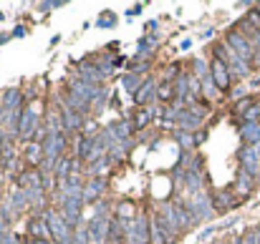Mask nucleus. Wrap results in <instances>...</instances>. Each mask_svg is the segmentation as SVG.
I'll use <instances>...</instances> for the list:
<instances>
[{
    "label": "nucleus",
    "instance_id": "f257e3e1",
    "mask_svg": "<svg viewBox=\"0 0 260 244\" xmlns=\"http://www.w3.org/2000/svg\"><path fill=\"white\" fill-rule=\"evenodd\" d=\"M126 227V242L129 244H151V216L137 214L132 221H124Z\"/></svg>",
    "mask_w": 260,
    "mask_h": 244
},
{
    "label": "nucleus",
    "instance_id": "f03ea898",
    "mask_svg": "<svg viewBox=\"0 0 260 244\" xmlns=\"http://www.w3.org/2000/svg\"><path fill=\"white\" fill-rule=\"evenodd\" d=\"M185 202H187L189 212L194 214V219H197V224H205V221H210V219L218 216V212H215V204H212V194L200 191V194H194V196H187Z\"/></svg>",
    "mask_w": 260,
    "mask_h": 244
},
{
    "label": "nucleus",
    "instance_id": "7ed1b4c3",
    "mask_svg": "<svg viewBox=\"0 0 260 244\" xmlns=\"http://www.w3.org/2000/svg\"><path fill=\"white\" fill-rule=\"evenodd\" d=\"M43 219H46V224H48V229H51V237H53V242H69L71 237H74V232L69 229V224L63 221V214H61V209H56V207H48L46 212L40 214Z\"/></svg>",
    "mask_w": 260,
    "mask_h": 244
},
{
    "label": "nucleus",
    "instance_id": "20e7f679",
    "mask_svg": "<svg viewBox=\"0 0 260 244\" xmlns=\"http://www.w3.org/2000/svg\"><path fill=\"white\" fill-rule=\"evenodd\" d=\"M40 146H43V159H48V161H58L61 156H66L69 134H63V131H51L48 139L43 141Z\"/></svg>",
    "mask_w": 260,
    "mask_h": 244
},
{
    "label": "nucleus",
    "instance_id": "39448f33",
    "mask_svg": "<svg viewBox=\"0 0 260 244\" xmlns=\"http://www.w3.org/2000/svg\"><path fill=\"white\" fill-rule=\"evenodd\" d=\"M225 43L230 46V51L235 53V56H240L243 61H253V56H255V48H253V43H250V38L245 35V33H240V30H235V28H230L227 33H225Z\"/></svg>",
    "mask_w": 260,
    "mask_h": 244
},
{
    "label": "nucleus",
    "instance_id": "423d86ee",
    "mask_svg": "<svg viewBox=\"0 0 260 244\" xmlns=\"http://www.w3.org/2000/svg\"><path fill=\"white\" fill-rule=\"evenodd\" d=\"M43 123H40V114L33 108V106H26V114H23V121H20V141L23 144H28V141H33V136H36V131L40 128Z\"/></svg>",
    "mask_w": 260,
    "mask_h": 244
},
{
    "label": "nucleus",
    "instance_id": "0eeeda50",
    "mask_svg": "<svg viewBox=\"0 0 260 244\" xmlns=\"http://www.w3.org/2000/svg\"><path fill=\"white\" fill-rule=\"evenodd\" d=\"M106 176H96V179H86V186H83V202L94 207L99 204L101 199H106Z\"/></svg>",
    "mask_w": 260,
    "mask_h": 244
},
{
    "label": "nucleus",
    "instance_id": "6e6552de",
    "mask_svg": "<svg viewBox=\"0 0 260 244\" xmlns=\"http://www.w3.org/2000/svg\"><path fill=\"white\" fill-rule=\"evenodd\" d=\"M61 126H63V134H78V131L86 128V114L61 106Z\"/></svg>",
    "mask_w": 260,
    "mask_h": 244
},
{
    "label": "nucleus",
    "instance_id": "1a4fd4ad",
    "mask_svg": "<svg viewBox=\"0 0 260 244\" xmlns=\"http://www.w3.org/2000/svg\"><path fill=\"white\" fill-rule=\"evenodd\" d=\"M175 221H177V229H180V234L182 232H189V229H194L197 227V219H194V214L189 212V207H187V202L185 199H175Z\"/></svg>",
    "mask_w": 260,
    "mask_h": 244
},
{
    "label": "nucleus",
    "instance_id": "9d476101",
    "mask_svg": "<svg viewBox=\"0 0 260 244\" xmlns=\"http://www.w3.org/2000/svg\"><path fill=\"white\" fill-rule=\"evenodd\" d=\"M157 88H159V83H157V78L154 76H149V78H144V83H142V88L132 96L134 98V103L139 106V108H147V106H151L157 101Z\"/></svg>",
    "mask_w": 260,
    "mask_h": 244
},
{
    "label": "nucleus",
    "instance_id": "9b49d317",
    "mask_svg": "<svg viewBox=\"0 0 260 244\" xmlns=\"http://www.w3.org/2000/svg\"><path fill=\"white\" fill-rule=\"evenodd\" d=\"M210 73H212L215 86L220 88V93H223V91H227L230 83H232L230 65H227V63H223V61H218V58H212V61H210Z\"/></svg>",
    "mask_w": 260,
    "mask_h": 244
},
{
    "label": "nucleus",
    "instance_id": "f8f14e48",
    "mask_svg": "<svg viewBox=\"0 0 260 244\" xmlns=\"http://www.w3.org/2000/svg\"><path fill=\"white\" fill-rule=\"evenodd\" d=\"M86 229H89V237L94 244H106L109 242V219H99V216H91L86 221Z\"/></svg>",
    "mask_w": 260,
    "mask_h": 244
},
{
    "label": "nucleus",
    "instance_id": "ddd939ff",
    "mask_svg": "<svg viewBox=\"0 0 260 244\" xmlns=\"http://www.w3.org/2000/svg\"><path fill=\"white\" fill-rule=\"evenodd\" d=\"M26 234H28L31 239H53V237H51V229H48V224H46V219H43L40 214H31V216L26 219Z\"/></svg>",
    "mask_w": 260,
    "mask_h": 244
},
{
    "label": "nucleus",
    "instance_id": "4468645a",
    "mask_svg": "<svg viewBox=\"0 0 260 244\" xmlns=\"http://www.w3.org/2000/svg\"><path fill=\"white\" fill-rule=\"evenodd\" d=\"M212 204H215V212L223 214L227 209H235L237 204H240V199L235 196V189H220L212 194Z\"/></svg>",
    "mask_w": 260,
    "mask_h": 244
},
{
    "label": "nucleus",
    "instance_id": "2eb2a0df",
    "mask_svg": "<svg viewBox=\"0 0 260 244\" xmlns=\"http://www.w3.org/2000/svg\"><path fill=\"white\" fill-rule=\"evenodd\" d=\"M106 128H109L111 134H114V139H116V141H132V139H134V134H137L134 121H129V119H116V121H111Z\"/></svg>",
    "mask_w": 260,
    "mask_h": 244
},
{
    "label": "nucleus",
    "instance_id": "dca6fc26",
    "mask_svg": "<svg viewBox=\"0 0 260 244\" xmlns=\"http://www.w3.org/2000/svg\"><path fill=\"white\" fill-rule=\"evenodd\" d=\"M159 46V40H157V33H147L137 40V56L134 58H144V61H151V56H154Z\"/></svg>",
    "mask_w": 260,
    "mask_h": 244
},
{
    "label": "nucleus",
    "instance_id": "f3484780",
    "mask_svg": "<svg viewBox=\"0 0 260 244\" xmlns=\"http://www.w3.org/2000/svg\"><path fill=\"white\" fill-rule=\"evenodd\" d=\"M0 106H3L5 114L23 108V91H20V88H8V91L0 96Z\"/></svg>",
    "mask_w": 260,
    "mask_h": 244
},
{
    "label": "nucleus",
    "instance_id": "a211bd4d",
    "mask_svg": "<svg viewBox=\"0 0 260 244\" xmlns=\"http://www.w3.org/2000/svg\"><path fill=\"white\" fill-rule=\"evenodd\" d=\"M5 202L10 204V209L15 212V216H20L26 209H31V204H28V194H26L23 189H13V191L8 194Z\"/></svg>",
    "mask_w": 260,
    "mask_h": 244
},
{
    "label": "nucleus",
    "instance_id": "6ab92c4d",
    "mask_svg": "<svg viewBox=\"0 0 260 244\" xmlns=\"http://www.w3.org/2000/svg\"><path fill=\"white\" fill-rule=\"evenodd\" d=\"M240 139H243L248 146H258V144H260V121L240 123Z\"/></svg>",
    "mask_w": 260,
    "mask_h": 244
},
{
    "label": "nucleus",
    "instance_id": "aec40b11",
    "mask_svg": "<svg viewBox=\"0 0 260 244\" xmlns=\"http://www.w3.org/2000/svg\"><path fill=\"white\" fill-rule=\"evenodd\" d=\"M159 114V108H157V103H151V106H147V108H139V111H134V126L137 128H144V126H149L151 121H154V116Z\"/></svg>",
    "mask_w": 260,
    "mask_h": 244
},
{
    "label": "nucleus",
    "instance_id": "412c9836",
    "mask_svg": "<svg viewBox=\"0 0 260 244\" xmlns=\"http://www.w3.org/2000/svg\"><path fill=\"white\" fill-rule=\"evenodd\" d=\"M253 182H255V176H253V174H248V171L240 166V171H237V179H235V194H240V196H250Z\"/></svg>",
    "mask_w": 260,
    "mask_h": 244
},
{
    "label": "nucleus",
    "instance_id": "4be33fe9",
    "mask_svg": "<svg viewBox=\"0 0 260 244\" xmlns=\"http://www.w3.org/2000/svg\"><path fill=\"white\" fill-rule=\"evenodd\" d=\"M227 65H230V73H232L235 78H248L250 71H253V65H250L248 61H243L240 56H232Z\"/></svg>",
    "mask_w": 260,
    "mask_h": 244
},
{
    "label": "nucleus",
    "instance_id": "5701e85b",
    "mask_svg": "<svg viewBox=\"0 0 260 244\" xmlns=\"http://www.w3.org/2000/svg\"><path fill=\"white\" fill-rule=\"evenodd\" d=\"M23 153H26V161L33 164V166H40L43 164V146L36 144V141H28L23 144Z\"/></svg>",
    "mask_w": 260,
    "mask_h": 244
},
{
    "label": "nucleus",
    "instance_id": "b1692460",
    "mask_svg": "<svg viewBox=\"0 0 260 244\" xmlns=\"http://www.w3.org/2000/svg\"><path fill=\"white\" fill-rule=\"evenodd\" d=\"M109 169H111L109 156H101V159H96V161H91L89 166H86V176H89V179H96V176H104Z\"/></svg>",
    "mask_w": 260,
    "mask_h": 244
},
{
    "label": "nucleus",
    "instance_id": "393cba45",
    "mask_svg": "<svg viewBox=\"0 0 260 244\" xmlns=\"http://www.w3.org/2000/svg\"><path fill=\"white\" fill-rule=\"evenodd\" d=\"M142 76H137V73H121V88H124V91L129 93V96H134L137 91H139V88H142Z\"/></svg>",
    "mask_w": 260,
    "mask_h": 244
},
{
    "label": "nucleus",
    "instance_id": "a878e982",
    "mask_svg": "<svg viewBox=\"0 0 260 244\" xmlns=\"http://www.w3.org/2000/svg\"><path fill=\"white\" fill-rule=\"evenodd\" d=\"M175 98H177V91H175V83H159V88H157V101L159 103H164V106H172L175 103Z\"/></svg>",
    "mask_w": 260,
    "mask_h": 244
},
{
    "label": "nucleus",
    "instance_id": "bb28decb",
    "mask_svg": "<svg viewBox=\"0 0 260 244\" xmlns=\"http://www.w3.org/2000/svg\"><path fill=\"white\" fill-rule=\"evenodd\" d=\"M137 214H139V212H137L134 202H119V204L114 207V216L121 219V221H132Z\"/></svg>",
    "mask_w": 260,
    "mask_h": 244
},
{
    "label": "nucleus",
    "instance_id": "cd10ccee",
    "mask_svg": "<svg viewBox=\"0 0 260 244\" xmlns=\"http://www.w3.org/2000/svg\"><path fill=\"white\" fill-rule=\"evenodd\" d=\"M71 166H74V156H61L58 161H56V169H53V174H56V179L58 182H63V179H69L71 176Z\"/></svg>",
    "mask_w": 260,
    "mask_h": 244
},
{
    "label": "nucleus",
    "instance_id": "c85d7f7f",
    "mask_svg": "<svg viewBox=\"0 0 260 244\" xmlns=\"http://www.w3.org/2000/svg\"><path fill=\"white\" fill-rule=\"evenodd\" d=\"M172 136H175V141L182 146V151H194V149H197V146H194V131H182V128H177Z\"/></svg>",
    "mask_w": 260,
    "mask_h": 244
},
{
    "label": "nucleus",
    "instance_id": "c756f323",
    "mask_svg": "<svg viewBox=\"0 0 260 244\" xmlns=\"http://www.w3.org/2000/svg\"><path fill=\"white\" fill-rule=\"evenodd\" d=\"M149 68H151V61H144V58H129V63H126V71L137 73V76L149 73Z\"/></svg>",
    "mask_w": 260,
    "mask_h": 244
},
{
    "label": "nucleus",
    "instance_id": "7c9ffc66",
    "mask_svg": "<svg viewBox=\"0 0 260 244\" xmlns=\"http://www.w3.org/2000/svg\"><path fill=\"white\" fill-rule=\"evenodd\" d=\"M192 76L197 78V81H202V78H207L210 76V65H207V61L205 58H192Z\"/></svg>",
    "mask_w": 260,
    "mask_h": 244
},
{
    "label": "nucleus",
    "instance_id": "2f4dec72",
    "mask_svg": "<svg viewBox=\"0 0 260 244\" xmlns=\"http://www.w3.org/2000/svg\"><path fill=\"white\" fill-rule=\"evenodd\" d=\"M218 96H220V88L215 86L212 73H210L207 78H202V98H205V101H212V98H218Z\"/></svg>",
    "mask_w": 260,
    "mask_h": 244
},
{
    "label": "nucleus",
    "instance_id": "473e14b6",
    "mask_svg": "<svg viewBox=\"0 0 260 244\" xmlns=\"http://www.w3.org/2000/svg\"><path fill=\"white\" fill-rule=\"evenodd\" d=\"M96 26H99V28H114V26H116L114 10H104V13L99 15V20H96Z\"/></svg>",
    "mask_w": 260,
    "mask_h": 244
},
{
    "label": "nucleus",
    "instance_id": "72a5a7b5",
    "mask_svg": "<svg viewBox=\"0 0 260 244\" xmlns=\"http://www.w3.org/2000/svg\"><path fill=\"white\" fill-rule=\"evenodd\" d=\"M114 209H111V204L106 202V199H101L99 204H94V216H99V219H111L109 214H111Z\"/></svg>",
    "mask_w": 260,
    "mask_h": 244
},
{
    "label": "nucleus",
    "instance_id": "f704fd0d",
    "mask_svg": "<svg viewBox=\"0 0 260 244\" xmlns=\"http://www.w3.org/2000/svg\"><path fill=\"white\" fill-rule=\"evenodd\" d=\"M106 101H109V88H101V93H99L96 101L91 103V111H94V114H101L104 106H106Z\"/></svg>",
    "mask_w": 260,
    "mask_h": 244
},
{
    "label": "nucleus",
    "instance_id": "c9c22d12",
    "mask_svg": "<svg viewBox=\"0 0 260 244\" xmlns=\"http://www.w3.org/2000/svg\"><path fill=\"white\" fill-rule=\"evenodd\" d=\"M253 106H255V98H253V96H245L243 101H237V103H235V114L245 116V114H248V111H250Z\"/></svg>",
    "mask_w": 260,
    "mask_h": 244
},
{
    "label": "nucleus",
    "instance_id": "e433bc0d",
    "mask_svg": "<svg viewBox=\"0 0 260 244\" xmlns=\"http://www.w3.org/2000/svg\"><path fill=\"white\" fill-rule=\"evenodd\" d=\"M71 242H74V244H94V242H91V237H89V229H86V227L76 229V232H74V237H71Z\"/></svg>",
    "mask_w": 260,
    "mask_h": 244
},
{
    "label": "nucleus",
    "instance_id": "4c0bfd02",
    "mask_svg": "<svg viewBox=\"0 0 260 244\" xmlns=\"http://www.w3.org/2000/svg\"><path fill=\"white\" fill-rule=\"evenodd\" d=\"M248 121H260V101H255V106L243 116V123H248Z\"/></svg>",
    "mask_w": 260,
    "mask_h": 244
},
{
    "label": "nucleus",
    "instance_id": "58836bf2",
    "mask_svg": "<svg viewBox=\"0 0 260 244\" xmlns=\"http://www.w3.org/2000/svg\"><path fill=\"white\" fill-rule=\"evenodd\" d=\"M38 8L46 10V13L48 10H61V8H66V0H51V3H40Z\"/></svg>",
    "mask_w": 260,
    "mask_h": 244
},
{
    "label": "nucleus",
    "instance_id": "ea45409f",
    "mask_svg": "<svg viewBox=\"0 0 260 244\" xmlns=\"http://www.w3.org/2000/svg\"><path fill=\"white\" fill-rule=\"evenodd\" d=\"M205 139H207V131H205V128L194 131V146H202V144H205Z\"/></svg>",
    "mask_w": 260,
    "mask_h": 244
},
{
    "label": "nucleus",
    "instance_id": "a19ab883",
    "mask_svg": "<svg viewBox=\"0 0 260 244\" xmlns=\"http://www.w3.org/2000/svg\"><path fill=\"white\" fill-rule=\"evenodd\" d=\"M142 10H144V3H137V5H132V8L126 10V15H129V18H134V15H139Z\"/></svg>",
    "mask_w": 260,
    "mask_h": 244
},
{
    "label": "nucleus",
    "instance_id": "79ce46f5",
    "mask_svg": "<svg viewBox=\"0 0 260 244\" xmlns=\"http://www.w3.org/2000/svg\"><path fill=\"white\" fill-rule=\"evenodd\" d=\"M26 33H28V28H26V26H15L13 38H26Z\"/></svg>",
    "mask_w": 260,
    "mask_h": 244
},
{
    "label": "nucleus",
    "instance_id": "37998d69",
    "mask_svg": "<svg viewBox=\"0 0 260 244\" xmlns=\"http://www.w3.org/2000/svg\"><path fill=\"white\" fill-rule=\"evenodd\" d=\"M212 38H215V28H205L200 33V40H212Z\"/></svg>",
    "mask_w": 260,
    "mask_h": 244
},
{
    "label": "nucleus",
    "instance_id": "c03bdc74",
    "mask_svg": "<svg viewBox=\"0 0 260 244\" xmlns=\"http://www.w3.org/2000/svg\"><path fill=\"white\" fill-rule=\"evenodd\" d=\"M189 48H192V40H189V38L180 43V51H189Z\"/></svg>",
    "mask_w": 260,
    "mask_h": 244
},
{
    "label": "nucleus",
    "instance_id": "a18cd8bd",
    "mask_svg": "<svg viewBox=\"0 0 260 244\" xmlns=\"http://www.w3.org/2000/svg\"><path fill=\"white\" fill-rule=\"evenodd\" d=\"M212 232H215V227H207V229H205V232L200 234V242H205V239H207V237H210Z\"/></svg>",
    "mask_w": 260,
    "mask_h": 244
},
{
    "label": "nucleus",
    "instance_id": "49530a36",
    "mask_svg": "<svg viewBox=\"0 0 260 244\" xmlns=\"http://www.w3.org/2000/svg\"><path fill=\"white\" fill-rule=\"evenodd\" d=\"M13 38V33H0V46H3V43H8Z\"/></svg>",
    "mask_w": 260,
    "mask_h": 244
},
{
    "label": "nucleus",
    "instance_id": "de8ad7c7",
    "mask_svg": "<svg viewBox=\"0 0 260 244\" xmlns=\"http://www.w3.org/2000/svg\"><path fill=\"white\" fill-rule=\"evenodd\" d=\"M147 28H149V30H151V33H154V30H157V28H159V23H157V20H149V23H147Z\"/></svg>",
    "mask_w": 260,
    "mask_h": 244
},
{
    "label": "nucleus",
    "instance_id": "09e8293b",
    "mask_svg": "<svg viewBox=\"0 0 260 244\" xmlns=\"http://www.w3.org/2000/svg\"><path fill=\"white\" fill-rule=\"evenodd\" d=\"M31 244H53V239H31Z\"/></svg>",
    "mask_w": 260,
    "mask_h": 244
},
{
    "label": "nucleus",
    "instance_id": "8fccbe9b",
    "mask_svg": "<svg viewBox=\"0 0 260 244\" xmlns=\"http://www.w3.org/2000/svg\"><path fill=\"white\" fill-rule=\"evenodd\" d=\"M232 244H245V239H243V237H235V242H232Z\"/></svg>",
    "mask_w": 260,
    "mask_h": 244
},
{
    "label": "nucleus",
    "instance_id": "3c124183",
    "mask_svg": "<svg viewBox=\"0 0 260 244\" xmlns=\"http://www.w3.org/2000/svg\"><path fill=\"white\" fill-rule=\"evenodd\" d=\"M3 119H5V111H3V106H0V123H3Z\"/></svg>",
    "mask_w": 260,
    "mask_h": 244
},
{
    "label": "nucleus",
    "instance_id": "603ef678",
    "mask_svg": "<svg viewBox=\"0 0 260 244\" xmlns=\"http://www.w3.org/2000/svg\"><path fill=\"white\" fill-rule=\"evenodd\" d=\"M215 244H232V242H215Z\"/></svg>",
    "mask_w": 260,
    "mask_h": 244
},
{
    "label": "nucleus",
    "instance_id": "864d4df0",
    "mask_svg": "<svg viewBox=\"0 0 260 244\" xmlns=\"http://www.w3.org/2000/svg\"><path fill=\"white\" fill-rule=\"evenodd\" d=\"M255 149H258V153H260V144H258V146H255Z\"/></svg>",
    "mask_w": 260,
    "mask_h": 244
}]
</instances>
